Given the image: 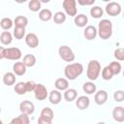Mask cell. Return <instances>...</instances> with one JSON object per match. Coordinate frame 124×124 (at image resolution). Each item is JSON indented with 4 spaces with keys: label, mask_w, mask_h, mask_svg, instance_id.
<instances>
[{
    "label": "cell",
    "mask_w": 124,
    "mask_h": 124,
    "mask_svg": "<svg viewBox=\"0 0 124 124\" xmlns=\"http://www.w3.org/2000/svg\"><path fill=\"white\" fill-rule=\"evenodd\" d=\"M83 73V66L81 63H70L64 69V75L68 80H75Z\"/></svg>",
    "instance_id": "cell-1"
},
{
    "label": "cell",
    "mask_w": 124,
    "mask_h": 124,
    "mask_svg": "<svg viewBox=\"0 0 124 124\" xmlns=\"http://www.w3.org/2000/svg\"><path fill=\"white\" fill-rule=\"evenodd\" d=\"M98 35L102 40H108L112 35V22L109 19H102L98 24Z\"/></svg>",
    "instance_id": "cell-2"
},
{
    "label": "cell",
    "mask_w": 124,
    "mask_h": 124,
    "mask_svg": "<svg viewBox=\"0 0 124 124\" xmlns=\"http://www.w3.org/2000/svg\"><path fill=\"white\" fill-rule=\"evenodd\" d=\"M22 56L21 50L18 47H0V59L8 60H18Z\"/></svg>",
    "instance_id": "cell-3"
},
{
    "label": "cell",
    "mask_w": 124,
    "mask_h": 124,
    "mask_svg": "<svg viewBox=\"0 0 124 124\" xmlns=\"http://www.w3.org/2000/svg\"><path fill=\"white\" fill-rule=\"evenodd\" d=\"M101 74V64L98 60H90L87 65L86 77L90 81L96 80Z\"/></svg>",
    "instance_id": "cell-4"
},
{
    "label": "cell",
    "mask_w": 124,
    "mask_h": 124,
    "mask_svg": "<svg viewBox=\"0 0 124 124\" xmlns=\"http://www.w3.org/2000/svg\"><path fill=\"white\" fill-rule=\"evenodd\" d=\"M58 54L60 56V58L66 62H73L76 58V55L74 53V51L72 50V48L68 46H61L58 48Z\"/></svg>",
    "instance_id": "cell-5"
},
{
    "label": "cell",
    "mask_w": 124,
    "mask_h": 124,
    "mask_svg": "<svg viewBox=\"0 0 124 124\" xmlns=\"http://www.w3.org/2000/svg\"><path fill=\"white\" fill-rule=\"evenodd\" d=\"M77 1L76 0H64L62 6L64 8L65 13L70 16H76L78 13L77 9Z\"/></svg>",
    "instance_id": "cell-6"
},
{
    "label": "cell",
    "mask_w": 124,
    "mask_h": 124,
    "mask_svg": "<svg viewBox=\"0 0 124 124\" xmlns=\"http://www.w3.org/2000/svg\"><path fill=\"white\" fill-rule=\"evenodd\" d=\"M48 92H47V89L46 87L42 84V83H37V86L34 90V95H35V98L38 100V101H44L46 100L47 97H48Z\"/></svg>",
    "instance_id": "cell-7"
},
{
    "label": "cell",
    "mask_w": 124,
    "mask_h": 124,
    "mask_svg": "<svg viewBox=\"0 0 124 124\" xmlns=\"http://www.w3.org/2000/svg\"><path fill=\"white\" fill-rule=\"evenodd\" d=\"M106 13L110 16H116L121 13V6L117 2H108L106 5Z\"/></svg>",
    "instance_id": "cell-8"
},
{
    "label": "cell",
    "mask_w": 124,
    "mask_h": 124,
    "mask_svg": "<svg viewBox=\"0 0 124 124\" xmlns=\"http://www.w3.org/2000/svg\"><path fill=\"white\" fill-rule=\"evenodd\" d=\"M19 110L21 113L23 114H27V115H30L34 112L35 110V106L34 104L31 102V101H28V100H24L22 101L20 104H19Z\"/></svg>",
    "instance_id": "cell-9"
},
{
    "label": "cell",
    "mask_w": 124,
    "mask_h": 124,
    "mask_svg": "<svg viewBox=\"0 0 124 124\" xmlns=\"http://www.w3.org/2000/svg\"><path fill=\"white\" fill-rule=\"evenodd\" d=\"M98 35V29L94 25H87L83 31V36L86 40H94Z\"/></svg>",
    "instance_id": "cell-10"
},
{
    "label": "cell",
    "mask_w": 124,
    "mask_h": 124,
    "mask_svg": "<svg viewBox=\"0 0 124 124\" xmlns=\"http://www.w3.org/2000/svg\"><path fill=\"white\" fill-rule=\"evenodd\" d=\"M25 44L31 47V48H35L39 46V38L35 33H28L25 36Z\"/></svg>",
    "instance_id": "cell-11"
},
{
    "label": "cell",
    "mask_w": 124,
    "mask_h": 124,
    "mask_svg": "<svg viewBox=\"0 0 124 124\" xmlns=\"http://www.w3.org/2000/svg\"><path fill=\"white\" fill-rule=\"evenodd\" d=\"M90 105V100L87 96H79L77 98L76 100V106L78 109L80 110H83V109H86Z\"/></svg>",
    "instance_id": "cell-12"
},
{
    "label": "cell",
    "mask_w": 124,
    "mask_h": 124,
    "mask_svg": "<svg viewBox=\"0 0 124 124\" xmlns=\"http://www.w3.org/2000/svg\"><path fill=\"white\" fill-rule=\"evenodd\" d=\"M112 117L116 122H124V108L121 106H116L112 109Z\"/></svg>",
    "instance_id": "cell-13"
},
{
    "label": "cell",
    "mask_w": 124,
    "mask_h": 124,
    "mask_svg": "<svg viewBox=\"0 0 124 124\" xmlns=\"http://www.w3.org/2000/svg\"><path fill=\"white\" fill-rule=\"evenodd\" d=\"M62 100V94L59 90H51L48 94V101L52 105H58Z\"/></svg>",
    "instance_id": "cell-14"
},
{
    "label": "cell",
    "mask_w": 124,
    "mask_h": 124,
    "mask_svg": "<svg viewBox=\"0 0 124 124\" xmlns=\"http://www.w3.org/2000/svg\"><path fill=\"white\" fill-rule=\"evenodd\" d=\"M108 100V93L106 90H99L95 93V96H94V101L97 105L101 106V105H104Z\"/></svg>",
    "instance_id": "cell-15"
},
{
    "label": "cell",
    "mask_w": 124,
    "mask_h": 124,
    "mask_svg": "<svg viewBox=\"0 0 124 124\" xmlns=\"http://www.w3.org/2000/svg\"><path fill=\"white\" fill-rule=\"evenodd\" d=\"M55 88L59 91H66L67 89H69V80L67 78H59L55 80L54 82Z\"/></svg>",
    "instance_id": "cell-16"
},
{
    "label": "cell",
    "mask_w": 124,
    "mask_h": 124,
    "mask_svg": "<svg viewBox=\"0 0 124 124\" xmlns=\"http://www.w3.org/2000/svg\"><path fill=\"white\" fill-rule=\"evenodd\" d=\"M26 68L23 62H16L13 65V72L16 76H23L26 73Z\"/></svg>",
    "instance_id": "cell-17"
},
{
    "label": "cell",
    "mask_w": 124,
    "mask_h": 124,
    "mask_svg": "<svg viewBox=\"0 0 124 124\" xmlns=\"http://www.w3.org/2000/svg\"><path fill=\"white\" fill-rule=\"evenodd\" d=\"M63 97L65 99V101L67 102H73L75 100H77L78 98V91L74 88H69L66 91H64Z\"/></svg>",
    "instance_id": "cell-18"
},
{
    "label": "cell",
    "mask_w": 124,
    "mask_h": 124,
    "mask_svg": "<svg viewBox=\"0 0 124 124\" xmlns=\"http://www.w3.org/2000/svg\"><path fill=\"white\" fill-rule=\"evenodd\" d=\"M75 24L78 27H85V25L88 23V17L87 16L83 15V14H79L75 16Z\"/></svg>",
    "instance_id": "cell-19"
},
{
    "label": "cell",
    "mask_w": 124,
    "mask_h": 124,
    "mask_svg": "<svg viewBox=\"0 0 124 124\" xmlns=\"http://www.w3.org/2000/svg\"><path fill=\"white\" fill-rule=\"evenodd\" d=\"M3 82L5 85H8V86L14 85L16 82V75L12 72H7L3 76Z\"/></svg>",
    "instance_id": "cell-20"
},
{
    "label": "cell",
    "mask_w": 124,
    "mask_h": 124,
    "mask_svg": "<svg viewBox=\"0 0 124 124\" xmlns=\"http://www.w3.org/2000/svg\"><path fill=\"white\" fill-rule=\"evenodd\" d=\"M82 90L88 94V95H91L93 93H96V90H97V87L95 85V83L93 81H86L83 83L82 85Z\"/></svg>",
    "instance_id": "cell-21"
},
{
    "label": "cell",
    "mask_w": 124,
    "mask_h": 124,
    "mask_svg": "<svg viewBox=\"0 0 124 124\" xmlns=\"http://www.w3.org/2000/svg\"><path fill=\"white\" fill-rule=\"evenodd\" d=\"M39 18L42 21H49L51 18H53V15L49 9H43L39 13Z\"/></svg>",
    "instance_id": "cell-22"
},
{
    "label": "cell",
    "mask_w": 124,
    "mask_h": 124,
    "mask_svg": "<svg viewBox=\"0 0 124 124\" xmlns=\"http://www.w3.org/2000/svg\"><path fill=\"white\" fill-rule=\"evenodd\" d=\"M15 27H23L25 28L28 24V18L24 16H17L14 20Z\"/></svg>",
    "instance_id": "cell-23"
},
{
    "label": "cell",
    "mask_w": 124,
    "mask_h": 124,
    "mask_svg": "<svg viewBox=\"0 0 124 124\" xmlns=\"http://www.w3.org/2000/svg\"><path fill=\"white\" fill-rule=\"evenodd\" d=\"M13 41V35L9 32V31H3L0 35V42L2 43V45L8 46L12 43Z\"/></svg>",
    "instance_id": "cell-24"
},
{
    "label": "cell",
    "mask_w": 124,
    "mask_h": 124,
    "mask_svg": "<svg viewBox=\"0 0 124 124\" xmlns=\"http://www.w3.org/2000/svg\"><path fill=\"white\" fill-rule=\"evenodd\" d=\"M12 122L14 124H29L30 123V119H29V116L27 114L21 113L17 117L13 118L12 119Z\"/></svg>",
    "instance_id": "cell-25"
},
{
    "label": "cell",
    "mask_w": 124,
    "mask_h": 124,
    "mask_svg": "<svg viewBox=\"0 0 124 124\" xmlns=\"http://www.w3.org/2000/svg\"><path fill=\"white\" fill-rule=\"evenodd\" d=\"M36 61H37V59L33 54H26V55H24L22 62L26 67L31 68L36 64Z\"/></svg>",
    "instance_id": "cell-26"
},
{
    "label": "cell",
    "mask_w": 124,
    "mask_h": 124,
    "mask_svg": "<svg viewBox=\"0 0 124 124\" xmlns=\"http://www.w3.org/2000/svg\"><path fill=\"white\" fill-rule=\"evenodd\" d=\"M101 76H102V78L103 79H105V80H110L112 78V77L114 76V74H113V72H112V70L110 69L109 66H106L102 70Z\"/></svg>",
    "instance_id": "cell-27"
},
{
    "label": "cell",
    "mask_w": 124,
    "mask_h": 124,
    "mask_svg": "<svg viewBox=\"0 0 124 124\" xmlns=\"http://www.w3.org/2000/svg\"><path fill=\"white\" fill-rule=\"evenodd\" d=\"M14 90H15V92H16L17 95H24V94L27 92V89H26V82L20 81V82L16 83V85H15V87H14Z\"/></svg>",
    "instance_id": "cell-28"
},
{
    "label": "cell",
    "mask_w": 124,
    "mask_h": 124,
    "mask_svg": "<svg viewBox=\"0 0 124 124\" xmlns=\"http://www.w3.org/2000/svg\"><path fill=\"white\" fill-rule=\"evenodd\" d=\"M104 15V11L99 6H94L90 9V16L93 18H101Z\"/></svg>",
    "instance_id": "cell-29"
},
{
    "label": "cell",
    "mask_w": 124,
    "mask_h": 124,
    "mask_svg": "<svg viewBox=\"0 0 124 124\" xmlns=\"http://www.w3.org/2000/svg\"><path fill=\"white\" fill-rule=\"evenodd\" d=\"M53 21L56 24H62L66 21V14L63 12H56L53 15Z\"/></svg>",
    "instance_id": "cell-30"
},
{
    "label": "cell",
    "mask_w": 124,
    "mask_h": 124,
    "mask_svg": "<svg viewBox=\"0 0 124 124\" xmlns=\"http://www.w3.org/2000/svg\"><path fill=\"white\" fill-rule=\"evenodd\" d=\"M13 24H14V21L10 17H3L1 19V21H0V26L5 31L11 29L12 26H13Z\"/></svg>",
    "instance_id": "cell-31"
},
{
    "label": "cell",
    "mask_w": 124,
    "mask_h": 124,
    "mask_svg": "<svg viewBox=\"0 0 124 124\" xmlns=\"http://www.w3.org/2000/svg\"><path fill=\"white\" fill-rule=\"evenodd\" d=\"M40 116H43V117H46V118H47V119L52 120L53 117H54V112H53V110H52L50 108L46 107V108H44L41 110V115H40Z\"/></svg>",
    "instance_id": "cell-32"
},
{
    "label": "cell",
    "mask_w": 124,
    "mask_h": 124,
    "mask_svg": "<svg viewBox=\"0 0 124 124\" xmlns=\"http://www.w3.org/2000/svg\"><path fill=\"white\" fill-rule=\"evenodd\" d=\"M41 6H42V3L40 0H31L28 3V8L32 12H38L41 9Z\"/></svg>",
    "instance_id": "cell-33"
},
{
    "label": "cell",
    "mask_w": 124,
    "mask_h": 124,
    "mask_svg": "<svg viewBox=\"0 0 124 124\" xmlns=\"http://www.w3.org/2000/svg\"><path fill=\"white\" fill-rule=\"evenodd\" d=\"M13 34H14V37L16 40H21L25 36V28H23V27H15Z\"/></svg>",
    "instance_id": "cell-34"
},
{
    "label": "cell",
    "mask_w": 124,
    "mask_h": 124,
    "mask_svg": "<svg viewBox=\"0 0 124 124\" xmlns=\"http://www.w3.org/2000/svg\"><path fill=\"white\" fill-rule=\"evenodd\" d=\"M108 66L110 67V69L112 70V72H113L114 75L120 74V72H121V70H122L121 64H120L119 62H117V61H112V62H110V64H109Z\"/></svg>",
    "instance_id": "cell-35"
},
{
    "label": "cell",
    "mask_w": 124,
    "mask_h": 124,
    "mask_svg": "<svg viewBox=\"0 0 124 124\" xmlns=\"http://www.w3.org/2000/svg\"><path fill=\"white\" fill-rule=\"evenodd\" d=\"M113 56L118 61H124V47H118L114 50Z\"/></svg>",
    "instance_id": "cell-36"
},
{
    "label": "cell",
    "mask_w": 124,
    "mask_h": 124,
    "mask_svg": "<svg viewBox=\"0 0 124 124\" xmlns=\"http://www.w3.org/2000/svg\"><path fill=\"white\" fill-rule=\"evenodd\" d=\"M113 100L115 102H123L124 101V91L123 90H116L113 93Z\"/></svg>",
    "instance_id": "cell-37"
},
{
    "label": "cell",
    "mask_w": 124,
    "mask_h": 124,
    "mask_svg": "<svg viewBox=\"0 0 124 124\" xmlns=\"http://www.w3.org/2000/svg\"><path fill=\"white\" fill-rule=\"evenodd\" d=\"M36 86H37V83L35 81H33V80L26 81V89H27V92H31V91L34 92Z\"/></svg>",
    "instance_id": "cell-38"
},
{
    "label": "cell",
    "mask_w": 124,
    "mask_h": 124,
    "mask_svg": "<svg viewBox=\"0 0 124 124\" xmlns=\"http://www.w3.org/2000/svg\"><path fill=\"white\" fill-rule=\"evenodd\" d=\"M51 123H52V120L47 119L43 116H40L38 119V124H51Z\"/></svg>",
    "instance_id": "cell-39"
},
{
    "label": "cell",
    "mask_w": 124,
    "mask_h": 124,
    "mask_svg": "<svg viewBox=\"0 0 124 124\" xmlns=\"http://www.w3.org/2000/svg\"><path fill=\"white\" fill-rule=\"evenodd\" d=\"M95 3V0H88V1H84V0H78V4L82 5V6H90L93 5Z\"/></svg>",
    "instance_id": "cell-40"
},
{
    "label": "cell",
    "mask_w": 124,
    "mask_h": 124,
    "mask_svg": "<svg viewBox=\"0 0 124 124\" xmlns=\"http://www.w3.org/2000/svg\"><path fill=\"white\" fill-rule=\"evenodd\" d=\"M97 124H106V123H105V122H103V121H100V122H98Z\"/></svg>",
    "instance_id": "cell-41"
},
{
    "label": "cell",
    "mask_w": 124,
    "mask_h": 124,
    "mask_svg": "<svg viewBox=\"0 0 124 124\" xmlns=\"http://www.w3.org/2000/svg\"><path fill=\"white\" fill-rule=\"evenodd\" d=\"M8 124H14V123H13V122L11 121V122H10V123H8Z\"/></svg>",
    "instance_id": "cell-42"
},
{
    "label": "cell",
    "mask_w": 124,
    "mask_h": 124,
    "mask_svg": "<svg viewBox=\"0 0 124 124\" xmlns=\"http://www.w3.org/2000/svg\"><path fill=\"white\" fill-rule=\"evenodd\" d=\"M122 16H123V18H124V12H123V15H122Z\"/></svg>",
    "instance_id": "cell-43"
},
{
    "label": "cell",
    "mask_w": 124,
    "mask_h": 124,
    "mask_svg": "<svg viewBox=\"0 0 124 124\" xmlns=\"http://www.w3.org/2000/svg\"><path fill=\"white\" fill-rule=\"evenodd\" d=\"M123 78H124V70H123Z\"/></svg>",
    "instance_id": "cell-44"
}]
</instances>
